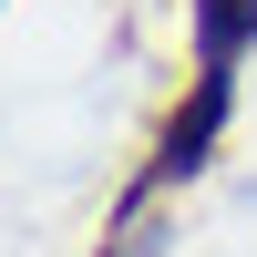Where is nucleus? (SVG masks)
Returning <instances> with one entry per match:
<instances>
[{"label":"nucleus","instance_id":"nucleus-1","mask_svg":"<svg viewBox=\"0 0 257 257\" xmlns=\"http://www.w3.org/2000/svg\"><path fill=\"white\" fill-rule=\"evenodd\" d=\"M216 123H226V72H196V93L175 103V123H165V144H155V175H144V185H175V175H196V165H206V144H216Z\"/></svg>","mask_w":257,"mask_h":257},{"label":"nucleus","instance_id":"nucleus-2","mask_svg":"<svg viewBox=\"0 0 257 257\" xmlns=\"http://www.w3.org/2000/svg\"><path fill=\"white\" fill-rule=\"evenodd\" d=\"M247 31H257V0H196V52H206V72H226V62L247 52Z\"/></svg>","mask_w":257,"mask_h":257}]
</instances>
